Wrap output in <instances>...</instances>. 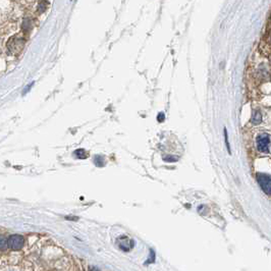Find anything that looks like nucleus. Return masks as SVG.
I'll return each mask as SVG.
<instances>
[{
    "label": "nucleus",
    "instance_id": "1",
    "mask_svg": "<svg viewBox=\"0 0 271 271\" xmlns=\"http://www.w3.org/2000/svg\"><path fill=\"white\" fill-rule=\"evenodd\" d=\"M257 149L260 152L269 153L270 151V136L268 134H261L257 138Z\"/></svg>",
    "mask_w": 271,
    "mask_h": 271
},
{
    "label": "nucleus",
    "instance_id": "2",
    "mask_svg": "<svg viewBox=\"0 0 271 271\" xmlns=\"http://www.w3.org/2000/svg\"><path fill=\"white\" fill-rule=\"evenodd\" d=\"M257 181L261 189L264 191L267 195H270L271 193V179L268 174L258 173L257 174Z\"/></svg>",
    "mask_w": 271,
    "mask_h": 271
},
{
    "label": "nucleus",
    "instance_id": "3",
    "mask_svg": "<svg viewBox=\"0 0 271 271\" xmlns=\"http://www.w3.org/2000/svg\"><path fill=\"white\" fill-rule=\"evenodd\" d=\"M25 43V40L19 36H14L10 39L7 43V48L10 50V52L12 53H17L21 51V49L22 48Z\"/></svg>",
    "mask_w": 271,
    "mask_h": 271
},
{
    "label": "nucleus",
    "instance_id": "4",
    "mask_svg": "<svg viewBox=\"0 0 271 271\" xmlns=\"http://www.w3.org/2000/svg\"><path fill=\"white\" fill-rule=\"evenodd\" d=\"M7 242H8V246L11 250L17 251V250H21L22 248L24 247L25 239L19 234H12L7 239Z\"/></svg>",
    "mask_w": 271,
    "mask_h": 271
},
{
    "label": "nucleus",
    "instance_id": "5",
    "mask_svg": "<svg viewBox=\"0 0 271 271\" xmlns=\"http://www.w3.org/2000/svg\"><path fill=\"white\" fill-rule=\"evenodd\" d=\"M261 121H262V115L260 113V111L255 110L253 116H252V122H253L254 125H259V123L261 122Z\"/></svg>",
    "mask_w": 271,
    "mask_h": 271
},
{
    "label": "nucleus",
    "instance_id": "6",
    "mask_svg": "<svg viewBox=\"0 0 271 271\" xmlns=\"http://www.w3.org/2000/svg\"><path fill=\"white\" fill-rule=\"evenodd\" d=\"M7 246H8V242H7L5 237L0 235V251H5L7 249Z\"/></svg>",
    "mask_w": 271,
    "mask_h": 271
},
{
    "label": "nucleus",
    "instance_id": "7",
    "mask_svg": "<svg viewBox=\"0 0 271 271\" xmlns=\"http://www.w3.org/2000/svg\"><path fill=\"white\" fill-rule=\"evenodd\" d=\"M75 154H76V156L79 158V159H86V157H87V153H86V151H85L84 149L76 150Z\"/></svg>",
    "mask_w": 271,
    "mask_h": 271
},
{
    "label": "nucleus",
    "instance_id": "8",
    "mask_svg": "<svg viewBox=\"0 0 271 271\" xmlns=\"http://www.w3.org/2000/svg\"><path fill=\"white\" fill-rule=\"evenodd\" d=\"M46 6H47V3H46L44 0H42V1L40 2V4H39V11H40V12H43V11H45Z\"/></svg>",
    "mask_w": 271,
    "mask_h": 271
},
{
    "label": "nucleus",
    "instance_id": "9",
    "mask_svg": "<svg viewBox=\"0 0 271 271\" xmlns=\"http://www.w3.org/2000/svg\"><path fill=\"white\" fill-rule=\"evenodd\" d=\"M224 137H225V143H226V147H227V150H228V153H231L230 151V147H229V143H228V137H227V130L224 129Z\"/></svg>",
    "mask_w": 271,
    "mask_h": 271
},
{
    "label": "nucleus",
    "instance_id": "10",
    "mask_svg": "<svg viewBox=\"0 0 271 271\" xmlns=\"http://www.w3.org/2000/svg\"><path fill=\"white\" fill-rule=\"evenodd\" d=\"M164 121V114L163 113H160L158 115V121Z\"/></svg>",
    "mask_w": 271,
    "mask_h": 271
},
{
    "label": "nucleus",
    "instance_id": "11",
    "mask_svg": "<svg viewBox=\"0 0 271 271\" xmlns=\"http://www.w3.org/2000/svg\"><path fill=\"white\" fill-rule=\"evenodd\" d=\"M33 85H34V83H32L31 85H29V86H28V88H27V89H25V91H24V94H26V93H28V91L30 90L31 88H32V86H33Z\"/></svg>",
    "mask_w": 271,
    "mask_h": 271
}]
</instances>
